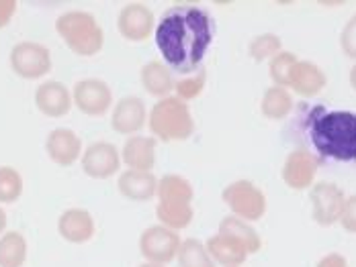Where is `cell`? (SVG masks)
Returning a JSON list of instances; mask_svg holds the SVG:
<instances>
[{
  "mask_svg": "<svg viewBox=\"0 0 356 267\" xmlns=\"http://www.w3.org/2000/svg\"><path fill=\"white\" fill-rule=\"evenodd\" d=\"M154 37L166 66L188 76L201 67L213 43V21L199 6H172L156 25Z\"/></svg>",
  "mask_w": 356,
  "mask_h": 267,
  "instance_id": "cell-1",
  "label": "cell"
},
{
  "mask_svg": "<svg viewBox=\"0 0 356 267\" xmlns=\"http://www.w3.org/2000/svg\"><path fill=\"white\" fill-rule=\"evenodd\" d=\"M307 131L321 157L342 164L356 162V112L316 106L309 112Z\"/></svg>",
  "mask_w": 356,
  "mask_h": 267,
  "instance_id": "cell-2",
  "label": "cell"
},
{
  "mask_svg": "<svg viewBox=\"0 0 356 267\" xmlns=\"http://www.w3.org/2000/svg\"><path fill=\"white\" fill-rule=\"evenodd\" d=\"M56 31L80 58L97 55L105 45V33L101 23L92 12L86 10H68L60 15L56 21Z\"/></svg>",
  "mask_w": 356,
  "mask_h": 267,
  "instance_id": "cell-3",
  "label": "cell"
},
{
  "mask_svg": "<svg viewBox=\"0 0 356 267\" xmlns=\"http://www.w3.org/2000/svg\"><path fill=\"white\" fill-rule=\"evenodd\" d=\"M147 127L154 139H162L164 143L186 141L195 133V121L191 108L186 102L177 96L162 98L152 106L147 114Z\"/></svg>",
  "mask_w": 356,
  "mask_h": 267,
  "instance_id": "cell-4",
  "label": "cell"
},
{
  "mask_svg": "<svg viewBox=\"0 0 356 267\" xmlns=\"http://www.w3.org/2000/svg\"><path fill=\"white\" fill-rule=\"evenodd\" d=\"M223 202L229 206V210L234 212V216L242 218V221H260L266 212V196L264 192L252 184L250 180H238L232 182L223 194Z\"/></svg>",
  "mask_w": 356,
  "mask_h": 267,
  "instance_id": "cell-5",
  "label": "cell"
},
{
  "mask_svg": "<svg viewBox=\"0 0 356 267\" xmlns=\"http://www.w3.org/2000/svg\"><path fill=\"white\" fill-rule=\"evenodd\" d=\"M10 67L25 80H39L51 69V53L35 41H21L10 49Z\"/></svg>",
  "mask_w": 356,
  "mask_h": 267,
  "instance_id": "cell-6",
  "label": "cell"
},
{
  "mask_svg": "<svg viewBox=\"0 0 356 267\" xmlns=\"http://www.w3.org/2000/svg\"><path fill=\"white\" fill-rule=\"evenodd\" d=\"M180 243L182 241L177 231L166 229L162 225H154V227H147L140 236V251L145 261L166 266L172 259H177Z\"/></svg>",
  "mask_w": 356,
  "mask_h": 267,
  "instance_id": "cell-7",
  "label": "cell"
},
{
  "mask_svg": "<svg viewBox=\"0 0 356 267\" xmlns=\"http://www.w3.org/2000/svg\"><path fill=\"white\" fill-rule=\"evenodd\" d=\"M74 104L88 117H103L113 106V90L105 80L84 78L72 90Z\"/></svg>",
  "mask_w": 356,
  "mask_h": 267,
  "instance_id": "cell-8",
  "label": "cell"
},
{
  "mask_svg": "<svg viewBox=\"0 0 356 267\" xmlns=\"http://www.w3.org/2000/svg\"><path fill=\"white\" fill-rule=\"evenodd\" d=\"M309 200L314 206V221L321 227H332L334 223L340 221V214L346 204V196L336 184L320 182L312 188Z\"/></svg>",
  "mask_w": 356,
  "mask_h": 267,
  "instance_id": "cell-9",
  "label": "cell"
},
{
  "mask_svg": "<svg viewBox=\"0 0 356 267\" xmlns=\"http://www.w3.org/2000/svg\"><path fill=\"white\" fill-rule=\"evenodd\" d=\"M117 29L127 41H145L156 29V17L143 2H129L121 8L117 17Z\"/></svg>",
  "mask_w": 356,
  "mask_h": 267,
  "instance_id": "cell-10",
  "label": "cell"
},
{
  "mask_svg": "<svg viewBox=\"0 0 356 267\" xmlns=\"http://www.w3.org/2000/svg\"><path fill=\"white\" fill-rule=\"evenodd\" d=\"M121 167V153L108 141H97L82 153V169L88 178L107 180Z\"/></svg>",
  "mask_w": 356,
  "mask_h": 267,
  "instance_id": "cell-11",
  "label": "cell"
},
{
  "mask_svg": "<svg viewBox=\"0 0 356 267\" xmlns=\"http://www.w3.org/2000/svg\"><path fill=\"white\" fill-rule=\"evenodd\" d=\"M147 123V112H145V102L138 96H125L115 104L113 117H111V127L119 135H136L142 131Z\"/></svg>",
  "mask_w": 356,
  "mask_h": 267,
  "instance_id": "cell-12",
  "label": "cell"
},
{
  "mask_svg": "<svg viewBox=\"0 0 356 267\" xmlns=\"http://www.w3.org/2000/svg\"><path fill=\"white\" fill-rule=\"evenodd\" d=\"M316 173H318V160L305 149L293 151L283 166V180L293 190H307L314 184Z\"/></svg>",
  "mask_w": 356,
  "mask_h": 267,
  "instance_id": "cell-13",
  "label": "cell"
},
{
  "mask_svg": "<svg viewBox=\"0 0 356 267\" xmlns=\"http://www.w3.org/2000/svg\"><path fill=\"white\" fill-rule=\"evenodd\" d=\"M35 104L39 112H43L45 117L60 119L70 112L74 101L70 90L62 82L49 80L39 84V88L35 90Z\"/></svg>",
  "mask_w": 356,
  "mask_h": 267,
  "instance_id": "cell-14",
  "label": "cell"
},
{
  "mask_svg": "<svg viewBox=\"0 0 356 267\" xmlns=\"http://www.w3.org/2000/svg\"><path fill=\"white\" fill-rule=\"evenodd\" d=\"M45 151L51 162L58 166L68 167L76 164L82 155V139L72 129H54L47 135Z\"/></svg>",
  "mask_w": 356,
  "mask_h": 267,
  "instance_id": "cell-15",
  "label": "cell"
},
{
  "mask_svg": "<svg viewBox=\"0 0 356 267\" xmlns=\"http://www.w3.org/2000/svg\"><path fill=\"white\" fill-rule=\"evenodd\" d=\"M95 231H97L95 218L84 208H68L58 218V233L68 243H76V245L88 243L95 236Z\"/></svg>",
  "mask_w": 356,
  "mask_h": 267,
  "instance_id": "cell-16",
  "label": "cell"
},
{
  "mask_svg": "<svg viewBox=\"0 0 356 267\" xmlns=\"http://www.w3.org/2000/svg\"><path fill=\"white\" fill-rule=\"evenodd\" d=\"M156 143L158 139L154 137H143V135L129 137L123 145L121 162L127 166V169L152 171V167L156 164Z\"/></svg>",
  "mask_w": 356,
  "mask_h": 267,
  "instance_id": "cell-17",
  "label": "cell"
},
{
  "mask_svg": "<svg viewBox=\"0 0 356 267\" xmlns=\"http://www.w3.org/2000/svg\"><path fill=\"white\" fill-rule=\"evenodd\" d=\"M119 192L129 198V200L143 202L152 200L158 194V178L152 171H138V169H127L119 175L117 180Z\"/></svg>",
  "mask_w": 356,
  "mask_h": 267,
  "instance_id": "cell-18",
  "label": "cell"
},
{
  "mask_svg": "<svg viewBox=\"0 0 356 267\" xmlns=\"http://www.w3.org/2000/svg\"><path fill=\"white\" fill-rule=\"evenodd\" d=\"M325 82L327 78L321 71V67L312 62H297L291 69L289 88H293V92H297L299 96L312 98V96H318L325 88Z\"/></svg>",
  "mask_w": 356,
  "mask_h": 267,
  "instance_id": "cell-19",
  "label": "cell"
},
{
  "mask_svg": "<svg viewBox=\"0 0 356 267\" xmlns=\"http://www.w3.org/2000/svg\"><path fill=\"white\" fill-rule=\"evenodd\" d=\"M140 80H142V86L145 88L147 94L156 96V98H168L172 92H175V76H172V69L154 60V62H147L140 71Z\"/></svg>",
  "mask_w": 356,
  "mask_h": 267,
  "instance_id": "cell-20",
  "label": "cell"
},
{
  "mask_svg": "<svg viewBox=\"0 0 356 267\" xmlns=\"http://www.w3.org/2000/svg\"><path fill=\"white\" fill-rule=\"evenodd\" d=\"M205 247H207V251H209V255H211L215 264H221L223 267H240L250 255L242 243H238L232 236H225V234L219 233L209 236Z\"/></svg>",
  "mask_w": 356,
  "mask_h": 267,
  "instance_id": "cell-21",
  "label": "cell"
},
{
  "mask_svg": "<svg viewBox=\"0 0 356 267\" xmlns=\"http://www.w3.org/2000/svg\"><path fill=\"white\" fill-rule=\"evenodd\" d=\"M193 214L195 210H193V204L188 202H158L156 206V216L160 225L177 233L191 225Z\"/></svg>",
  "mask_w": 356,
  "mask_h": 267,
  "instance_id": "cell-22",
  "label": "cell"
},
{
  "mask_svg": "<svg viewBox=\"0 0 356 267\" xmlns=\"http://www.w3.org/2000/svg\"><path fill=\"white\" fill-rule=\"evenodd\" d=\"M219 234L236 239L238 243H242L246 247L248 253H256L260 249V245H262L260 234L254 231V227L248 225L246 221L238 218V216H225L219 223Z\"/></svg>",
  "mask_w": 356,
  "mask_h": 267,
  "instance_id": "cell-23",
  "label": "cell"
},
{
  "mask_svg": "<svg viewBox=\"0 0 356 267\" xmlns=\"http://www.w3.org/2000/svg\"><path fill=\"white\" fill-rule=\"evenodd\" d=\"M27 261V241L19 231L0 236V267H23Z\"/></svg>",
  "mask_w": 356,
  "mask_h": 267,
  "instance_id": "cell-24",
  "label": "cell"
},
{
  "mask_svg": "<svg viewBox=\"0 0 356 267\" xmlns=\"http://www.w3.org/2000/svg\"><path fill=\"white\" fill-rule=\"evenodd\" d=\"M260 110L266 119L270 121H281L293 110V96L286 88L281 86H270L260 102Z\"/></svg>",
  "mask_w": 356,
  "mask_h": 267,
  "instance_id": "cell-25",
  "label": "cell"
},
{
  "mask_svg": "<svg viewBox=\"0 0 356 267\" xmlns=\"http://www.w3.org/2000/svg\"><path fill=\"white\" fill-rule=\"evenodd\" d=\"M158 202H188L193 204V186L186 178L168 173L162 180H158Z\"/></svg>",
  "mask_w": 356,
  "mask_h": 267,
  "instance_id": "cell-26",
  "label": "cell"
},
{
  "mask_svg": "<svg viewBox=\"0 0 356 267\" xmlns=\"http://www.w3.org/2000/svg\"><path fill=\"white\" fill-rule=\"evenodd\" d=\"M178 264L180 267H215L205 243L199 239H186L178 247Z\"/></svg>",
  "mask_w": 356,
  "mask_h": 267,
  "instance_id": "cell-27",
  "label": "cell"
},
{
  "mask_svg": "<svg viewBox=\"0 0 356 267\" xmlns=\"http://www.w3.org/2000/svg\"><path fill=\"white\" fill-rule=\"evenodd\" d=\"M23 194V178L10 166H0V204L19 200Z\"/></svg>",
  "mask_w": 356,
  "mask_h": 267,
  "instance_id": "cell-28",
  "label": "cell"
},
{
  "mask_svg": "<svg viewBox=\"0 0 356 267\" xmlns=\"http://www.w3.org/2000/svg\"><path fill=\"white\" fill-rule=\"evenodd\" d=\"M205 84H207V69L205 67H199L195 74L182 76L180 80H177V84H175L177 98L184 102L197 98L205 90Z\"/></svg>",
  "mask_w": 356,
  "mask_h": 267,
  "instance_id": "cell-29",
  "label": "cell"
},
{
  "mask_svg": "<svg viewBox=\"0 0 356 267\" xmlns=\"http://www.w3.org/2000/svg\"><path fill=\"white\" fill-rule=\"evenodd\" d=\"M248 51L254 62L273 60L277 53H281V37L275 33L258 35L250 41Z\"/></svg>",
  "mask_w": 356,
  "mask_h": 267,
  "instance_id": "cell-30",
  "label": "cell"
},
{
  "mask_svg": "<svg viewBox=\"0 0 356 267\" xmlns=\"http://www.w3.org/2000/svg\"><path fill=\"white\" fill-rule=\"evenodd\" d=\"M297 55L295 53H289V51H281L277 53L270 64H268V74H270V80L275 82V86H281V88H289V80H291V69L297 64Z\"/></svg>",
  "mask_w": 356,
  "mask_h": 267,
  "instance_id": "cell-31",
  "label": "cell"
},
{
  "mask_svg": "<svg viewBox=\"0 0 356 267\" xmlns=\"http://www.w3.org/2000/svg\"><path fill=\"white\" fill-rule=\"evenodd\" d=\"M340 45H342V51L346 53V58L356 60V15L350 17V21H348L346 27L342 29Z\"/></svg>",
  "mask_w": 356,
  "mask_h": 267,
  "instance_id": "cell-32",
  "label": "cell"
},
{
  "mask_svg": "<svg viewBox=\"0 0 356 267\" xmlns=\"http://www.w3.org/2000/svg\"><path fill=\"white\" fill-rule=\"evenodd\" d=\"M348 233H356V194L346 198V204H344V210L340 214V221H338Z\"/></svg>",
  "mask_w": 356,
  "mask_h": 267,
  "instance_id": "cell-33",
  "label": "cell"
},
{
  "mask_svg": "<svg viewBox=\"0 0 356 267\" xmlns=\"http://www.w3.org/2000/svg\"><path fill=\"white\" fill-rule=\"evenodd\" d=\"M17 12V2L15 0H0V29L6 27Z\"/></svg>",
  "mask_w": 356,
  "mask_h": 267,
  "instance_id": "cell-34",
  "label": "cell"
},
{
  "mask_svg": "<svg viewBox=\"0 0 356 267\" xmlns=\"http://www.w3.org/2000/svg\"><path fill=\"white\" fill-rule=\"evenodd\" d=\"M318 267H348V261L340 253H330L321 259Z\"/></svg>",
  "mask_w": 356,
  "mask_h": 267,
  "instance_id": "cell-35",
  "label": "cell"
},
{
  "mask_svg": "<svg viewBox=\"0 0 356 267\" xmlns=\"http://www.w3.org/2000/svg\"><path fill=\"white\" fill-rule=\"evenodd\" d=\"M6 223H8V221H6V212H4L2 206H0V236L6 231Z\"/></svg>",
  "mask_w": 356,
  "mask_h": 267,
  "instance_id": "cell-36",
  "label": "cell"
},
{
  "mask_svg": "<svg viewBox=\"0 0 356 267\" xmlns=\"http://www.w3.org/2000/svg\"><path fill=\"white\" fill-rule=\"evenodd\" d=\"M350 86L356 90V64L353 66V69H350Z\"/></svg>",
  "mask_w": 356,
  "mask_h": 267,
  "instance_id": "cell-37",
  "label": "cell"
},
{
  "mask_svg": "<svg viewBox=\"0 0 356 267\" xmlns=\"http://www.w3.org/2000/svg\"><path fill=\"white\" fill-rule=\"evenodd\" d=\"M140 267H164V266H158V264H149V261H145V264H142Z\"/></svg>",
  "mask_w": 356,
  "mask_h": 267,
  "instance_id": "cell-38",
  "label": "cell"
}]
</instances>
